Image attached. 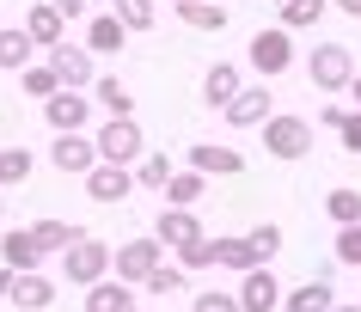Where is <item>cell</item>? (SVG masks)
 Segmentation results:
<instances>
[{"mask_svg":"<svg viewBox=\"0 0 361 312\" xmlns=\"http://www.w3.org/2000/svg\"><path fill=\"white\" fill-rule=\"evenodd\" d=\"M92 147H98V166H123V172H135V166L147 159V135H141L135 117H104V129L92 135Z\"/></svg>","mask_w":361,"mask_h":312,"instance_id":"obj_1","label":"cell"},{"mask_svg":"<svg viewBox=\"0 0 361 312\" xmlns=\"http://www.w3.org/2000/svg\"><path fill=\"white\" fill-rule=\"evenodd\" d=\"M306 74H312L319 92H349V80H355V49H349V43H312Z\"/></svg>","mask_w":361,"mask_h":312,"instance_id":"obj_2","label":"cell"},{"mask_svg":"<svg viewBox=\"0 0 361 312\" xmlns=\"http://www.w3.org/2000/svg\"><path fill=\"white\" fill-rule=\"evenodd\" d=\"M111 245H104V239H80L74 251L61 257V282H68V288H98V282H104V275H111Z\"/></svg>","mask_w":361,"mask_h":312,"instance_id":"obj_3","label":"cell"},{"mask_svg":"<svg viewBox=\"0 0 361 312\" xmlns=\"http://www.w3.org/2000/svg\"><path fill=\"white\" fill-rule=\"evenodd\" d=\"M159 263H166V245H159V239H123L116 257H111V275H116V282H129V288H141Z\"/></svg>","mask_w":361,"mask_h":312,"instance_id":"obj_4","label":"cell"},{"mask_svg":"<svg viewBox=\"0 0 361 312\" xmlns=\"http://www.w3.org/2000/svg\"><path fill=\"white\" fill-rule=\"evenodd\" d=\"M245 61H251V68H257V74H264V80L288 74V68H294V37H288L282 25H257V37H251Z\"/></svg>","mask_w":361,"mask_h":312,"instance_id":"obj_5","label":"cell"},{"mask_svg":"<svg viewBox=\"0 0 361 312\" xmlns=\"http://www.w3.org/2000/svg\"><path fill=\"white\" fill-rule=\"evenodd\" d=\"M264 154L269 159H306L312 154V123L306 117H269L264 123Z\"/></svg>","mask_w":361,"mask_h":312,"instance_id":"obj_6","label":"cell"},{"mask_svg":"<svg viewBox=\"0 0 361 312\" xmlns=\"http://www.w3.org/2000/svg\"><path fill=\"white\" fill-rule=\"evenodd\" d=\"M43 56H49V74L61 80V92H86V86L98 80L86 43H56V49H43Z\"/></svg>","mask_w":361,"mask_h":312,"instance_id":"obj_7","label":"cell"},{"mask_svg":"<svg viewBox=\"0 0 361 312\" xmlns=\"http://www.w3.org/2000/svg\"><path fill=\"white\" fill-rule=\"evenodd\" d=\"M49 166H56L61 177H92L98 172L92 135H56V141H49Z\"/></svg>","mask_w":361,"mask_h":312,"instance_id":"obj_8","label":"cell"},{"mask_svg":"<svg viewBox=\"0 0 361 312\" xmlns=\"http://www.w3.org/2000/svg\"><path fill=\"white\" fill-rule=\"evenodd\" d=\"M43 123H49L56 135H86V123H92V92H56L43 104Z\"/></svg>","mask_w":361,"mask_h":312,"instance_id":"obj_9","label":"cell"},{"mask_svg":"<svg viewBox=\"0 0 361 312\" xmlns=\"http://www.w3.org/2000/svg\"><path fill=\"white\" fill-rule=\"evenodd\" d=\"M233 294H239V312H276V306H282V282H276V270H269V263H264V270H251V275H239V288H233Z\"/></svg>","mask_w":361,"mask_h":312,"instance_id":"obj_10","label":"cell"},{"mask_svg":"<svg viewBox=\"0 0 361 312\" xmlns=\"http://www.w3.org/2000/svg\"><path fill=\"white\" fill-rule=\"evenodd\" d=\"M190 172H202V177H239V172H245V154L227 147V141H196V147H190Z\"/></svg>","mask_w":361,"mask_h":312,"instance_id":"obj_11","label":"cell"},{"mask_svg":"<svg viewBox=\"0 0 361 312\" xmlns=\"http://www.w3.org/2000/svg\"><path fill=\"white\" fill-rule=\"evenodd\" d=\"M209 227H202V215L196 208H159V220H153V239L159 245H171V251H184L190 239H202Z\"/></svg>","mask_w":361,"mask_h":312,"instance_id":"obj_12","label":"cell"},{"mask_svg":"<svg viewBox=\"0 0 361 312\" xmlns=\"http://www.w3.org/2000/svg\"><path fill=\"white\" fill-rule=\"evenodd\" d=\"M221 117H227L233 129H264V123L276 117V92H264V86H245V92L233 98Z\"/></svg>","mask_w":361,"mask_h":312,"instance_id":"obj_13","label":"cell"},{"mask_svg":"<svg viewBox=\"0 0 361 312\" xmlns=\"http://www.w3.org/2000/svg\"><path fill=\"white\" fill-rule=\"evenodd\" d=\"M239 92H245V74H239L233 61H214L209 74H202V104H209V111H227Z\"/></svg>","mask_w":361,"mask_h":312,"instance_id":"obj_14","label":"cell"},{"mask_svg":"<svg viewBox=\"0 0 361 312\" xmlns=\"http://www.w3.org/2000/svg\"><path fill=\"white\" fill-rule=\"evenodd\" d=\"M31 239H37V251L43 257H68L80 245V239H86V227H74V220H31Z\"/></svg>","mask_w":361,"mask_h":312,"instance_id":"obj_15","label":"cell"},{"mask_svg":"<svg viewBox=\"0 0 361 312\" xmlns=\"http://www.w3.org/2000/svg\"><path fill=\"white\" fill-rule=\"evenodd\" d=\"M86 196L104 202V208H116V202H129V196H135V172H123V166H98V172L86 177Z\"/></svg>","mask_w":361,"mask_h":312,"instance_id":"obj_16","label":"cell"},{"mask_svg":"<svg viewBox=\"0 0 361 312\" xmlns=\"http://www.w3.org/2000/svg\"><path fill=\"white\" fill-rule=\"evenodd\" d=\"M0 263H6L13 275L43 270V251H37V239H31V227H13V233L0 239Z\"/></svg>","mask_w":361,"mask_h":312,"instance_id":"obj_17","label":"cell"},{"mask_svg":"<svg viewBox=\"0 0 361 312\" xmlns=\"http://www.w3.org/2000/svg\"><path fill=\"white\" fill-rule=\"evenodd\" d=\"M25 37L37 43V49H56V43H68V19H61L49 0H37V6L25 13Z\"/></svg>","mask_w":361,"mask_h":312,"instance_id":"obj_18","label":"cell"},{"mask_svg":"<svg viewBox=\"0 0 361 312\" xmlns=\"http://www.w3.org/2000/svg\"><path fill=\"white\" fill-rule=\"evenodd\" d=\"M6 300H13V312H49L56 282H49L43 270H31V275H19V282H13V294H6Z\"/></svg>","mask_w":361,"mask_h":312,"instance_id":"obj_19","label":"cell"},{"mask_svg":"<svg viewBox=\"0 0 361 312\" xmlns=\"http://www.w3.org/2000/svg\"><path fill=\"white\" fill-rule=\"evenodd\" d=\"M123 43H129V31L116 25V13H92V19H86V49H92V56H116Z\"/></svg>","mask_w":361,"mask_h":312,"instance_id":"obj_20","label":"cell"},{"mask_svg":"<svg viewBox=\"0 0 361 312\" xmlns=\"http://www.w3.org/2000/svg\"><path fill=\"white\" fill-rule=\"evenodd\" d=\"M31 56H37V43L25 37V25H6L0 31V74H25Z\"/></svg>","mask_w":361,"mask_h":312,"instance_id":"obj_21","label":"cell"},{"mask_svg":"<svg viewBox=\"0 0 361 312\" xmlns=\"http://www.w3.org/2000/svg\"><path fill=\"white\" fill-rule=\"evenodd\" d=\"M86 312H135V288L116 282V275H104L98 288H86Z\"/></svg>","mask_w":361,"mask_h":312,"instance_id":"obj_22","label":"cell"},{"mask_svg":"<svg viewBox=\"0 0 361 312\" xmlns=\"http://www.w3.org/2000/svg\"><path fill=\"white\" fill-rule=\"evenodd\" d=\"M337 306V294H331V282H306V288H288L282 294V312H331Z\"/></svg>","mask_w":361,"mask_h":312,"instance_id":"obj_23","label":"cell"},{"mask_svg":"<svg viewBox=\"0 0 361 312\" xmlns=\"http://www.w3.org/2000/svg\"><path fill=\"white\" fill-rule=\"evenodd\" d=\"M178 25H184V31H227V6H214V0H184V6H178Z\"/></svg>","mask_w":361,"mask_h":312,"instance_id":"obj_24","label":"cell"},{"mask_svg":"<svg viewBox=\"0 0 361 312\" xmlns=\"http://www.w3.org/2000/svg\"><path fill=\"white\" fill-rule=\"evenodd\" d=\"M202 196H209V177H202V172H190V166H184V172H178V177H171V184H166V208H196Z\"/></svg>","mask_w":361,"mask_h":312,"instance_id":"obj_25","label":"cell"},{"mask_svg":"<svg viewBox=\"0 0 361 312\" xmlns=\"http://www.w3.org/2000/svg\"><path fill=\"white\" fill-rule=\"evenodd\" d=\"M92 98L104 104V117H135V92L123 86L116 74H104V80H92Z\"/></svg>","mask_w":361,"mask_h":312,"instance_id":"obj_26","label":"cell"},{"mask_svg":"<svg viewBox=\"0 0 361 312\" xmlns=\"http://www.w3.org/2000/svg\"><path fill=\"white\" fill-rule=\"evenodd\" d=\"M31 166H37V159H31V147H19V141H13V147H0V196L19 190L25 177H31Z\"/></svg>","mask_w":361,"mask_h":312,"instance_id":"obj_27","label":"cell"},{"mask_svg":"<svg viewBox=\"0 0 361 312\" xmlns=\"http://www.w3.org/2000/svg\"><path fill=\"white\" fill-rule=\"evenodd\" d=\"M324 13H331V0H288V6H282V31H288V37H300V31H312Z\"/></svg>","mask_w":361,"mask_h":312,"instance_id":"obj_28","label":"cell"},{"mask_svg":"<svg viewBox=\"0 0 361 312\" xmlns=\"http://www.w3.org/2000/svg\"><path fill=\"white\" fill-rule=\"evenodd\" d=\"M221 270L251 275V270H264V257H257V245H251V239H221Z\"/></svg>","mask_w":361,"mask_h":312,"instance_id":"obj_29","label":"cell"},{"mask_svg":"<svg viewBox=\"0 0 361 312\" xmlns=\"http://www.w3.org/2000/svg\"><path fill=\"white\" fill-rule=\"evenodd\" d=\"M171 177H178V166H171L166 154H147L141 166H135V190H159V196H166Z\"/></svg>","mask_w":361,"mask_h":312,"instance_id":"obj_30","label":"cell"},{"mask_svg":"<svg viewBox=\"0 0 361 312\" xmlns=\"http://www.w3.org/2000/svg\"><path fill=\"white\" fill-rule=\"evenodd\" d=\"M214 263H221V239H214V233L190 239V245L178 251V270H184V275H190V270H214Z\"/></svg>","mask_w":361,"mask_h":312,"instance_id":"obj_31","label":"cell"},{"mask_svg":"<svg viewBox=\"0 0 361 312\" xmlns=\"http://www.w3.org/2000/svg\"><path fill=\"white\" fill-rule=\"evenodd\" d=\"M111 13L123 31H153V19H159V6L153 0H111Z\"/></svg>","mask_w":361,"mask_h":312,"instance_id":"obj_32","label":"cell"},{"mask_svg":"<svg viewBox=\"0 0 361 312\" xmlns=\"http://www.w3.org/2000/svg\"><path fill=\"white\" fill-rule=\"evenodd\" d=\"M324 215L337 220V227H355V220H361V190H349V184H337V190L324 196Z\"/></svg>","mask_w":361,"mask_h":312,"instance_id":"obj_33","label":"cell"},{"mask_svg":"<svg viewBox=\"0 0 361 312\" xmlns=\"http://www.w3.org/2000/svg\"><path fill=\"white\" fill-rule=\"evenodd\" d=\"M19 86H25V98H37V104H49V98L61 92V80L49 74V61H31V68L19 74Z\"/></svg>","mask_w":361,"mask_h":312,"instance_id":"obj_34","label":"cell"},{"mask_svg":"<svg viewBox=\"0 0 361 312\" xmlns=\"http://www.w3.org/2000/svg\"><path fill=\"white\" fill-rule=\"evenodd\" d=\"M141 288H147V294H159V300H166V294H184V288H190V275L178 270V263H159V270H153L147 282H141Z\"/></svg>","mask_w":361,"mask_h":312,"instance_id":"obj_35","label":"cell"},{"mask_svg":"<svg viewBox=\"0 0 361 312\" xmlns=\"http://www.w3.org/2000/svg\"><path fill=\"white\" fill-rule=\"evenodd\" d=\"M331 257H337V263H349V270H361V220H355V227H337Z\"/></svg>","mask_w":361,"mask_h":312,"instance_id":"obj_36","label":"cell"},{"mask_svg":"<svg viewBox=\"0 0 361 312\" xmlns=\"http://www.w3.org/2000/svg\"><path fill=\"white\" fill-rule=\"evenodd\" d=\"M190 312H239V294H227V288H196Z\"/></svg>","mask_w":361,"mask_h":312,"instance_id":"obj_37","label":"cell"},{"mask_svg":"<svg viewBox=\"0 0 361 312\" xmlns=\"http://www.w3.org/2000/svg\"><path fill=\"white\" fill-rule=\"evenodd\" d=\"M251 245H257V257H264V263H269V257H276V251H282V227H276V220H257V227H251Z\"/></svg>","mask_w":361,"mask_h":312,"instance_id":"obj_38","label":"cell"},{"mask_svg":"<svg viewBox=\"0 0 361 312\" xmlns=\"http://www.w3.org/2000/svg\"><path fill=\"white\" fill-rule=\"evenodd\" d=\"M343 147H349V154H361V111H349V117H343Z\"/></svg>","mask_w":361,"mask_h":312,"instance_id":"obj_39","label":"cell"},{"mask_svg":"<svg viewBox=\"0 0 361 312\" xmlns=\"http://www.w3.org/2000/svg\"><path fill=\"white\" fill-rule=\"evenodd\" d=\"M343 117H349L343 104H324V111H319V129H331V135H337V129H343Z\"/></svg>","mask_w":361,"mask_h":312,"instance_id":"obj_40","label":"cell"},{"mask_svg":"<svg viewBox=\"0 0 361 312\" xmlns=\"http://www.w3.org/2000/svg\"><path fill=\"white\" fill-rule=\"evenodd\" d=\"M13 282H19V275H13V270H6V263H0V300L13 294Z\"/></svg>","mask_w":361,"mask_h":312,"instance_id":"obj_41","label":"cell"},{"mask_svg":"<svg viewBox=\"0 0 361 312\" xmlns=\"http://www.w3.org/2000/svg\"><path fill=\"white\" fill-rule=\"evenodd\" d=\"M337 13H349V19H361V0H331Z\"/></svg>","mask_w":361,"mask_h":312,"instance_id":"obj_42","label":"cell"},{"mask_svg":"<svg viewBox=\"0 0 361 312\" xmlns=\"http://www.w3.org/2000/svg\"><path fill=\"white\" fill-rule=\"evenodd\" d=\"M349 98H355V111H361V68H355V80H349Z\"/></svg>","mask_w":361,"mask_h":312,"instance_id":"obj_43","label":"cell"},{"mask_svg":"<svg viewBox=\"0 0 361 312\" xmlns=\"http://www.w3.org/2000/svg\"><path fill=\"white\" fill-rule=\"evenodd\" d=\"M153 6H171V13H178V6H184V0H153Z\"/></svg>","mask_w":361,"mask_h":312,"instance_id":"obj_44","label":"cell"},{"mask_svg":"<svg viewBox=\"0 0 361 312\" xmlns=\"http://www.w3.org/2000/svg\"><path fill=\"white\" fill-rule=\"evenodd\" d=\"M331 312H355V306H331Z\"/></svg>","mask_w":361,"mask_h":312,"instance_id":"obj_45","label":"cell"},{"mask_svg":"<svg viewBox=\"0 0 361 312\" xmlns=\"http://www.w3.org/2000/svg\"><path fill=\"white\" fill-rule=\"evenodd\" d=\"M0 215H6V196H0Z\"/></svg>","mask_w":361,"mask_h":312,"instance_id":"obj_46","label":"cell"},{"mask_svg":"<svg viewBox=\"0 0 361 312\" xmlns=\"http://www.w3.org/2000/svg\"><path fill=\"white\" fill-rule=\"evenodd\" d=\"M214 6H227V0H214Z\"/></svg>","mask_w":361,"mask_h":312,"instance_id":"obj_47","label":"cell"},{"mask_svg":"<svg viewBox=\"0 0 361 312\" xmlns=\"http://www.w3.org/2000/svg\"><path fill=\"white\" fill-rule=\"evenodd\" d=\"M276 6H288V0H276Z\"/></svg>","mask_w":361,"mask_h":312,"instance_id":"obj_48","label":"cell"},{"mask_svg":"<svg viewBox=\"0 0 361 312\" xmlns=\"http://www.w3.org/2000/svg\"><path fill=\"white\" fill-rule=\"evenodd\" d=\"M355 312H361V300H355Z\"/></svg>","mask_w":361,"mask_h":312,"instance_id":"obj_49","label":"cell"},{"mask_svg":"<svg viewBox=\"0 0 361 312\" xmlns=\"http://www.w3.org/2000/svg\"><path fill=\"white\" fill-rule=\"evenodd\" d=\"M0 31H6V25H0Z\"/></svg>","mask_w":361,"mask_h":312,"instance_id":"obj_50","label":"cell"}]
</instances>
